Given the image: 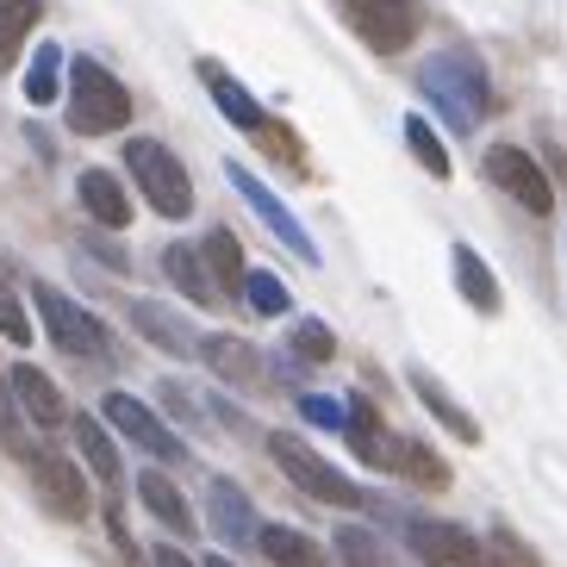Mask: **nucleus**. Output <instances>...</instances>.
Listing matches in <instances>:
<instances>
[{
    "instance_id": "20e7f679",
    "label": "nucleus",
    "mask_w": 567,
    "mask_h": 567,
    "mask_svg": "<svg viewBox=\"0 0 567 567\" xmlns=\"http://www.w3.org/2000/svg\"><path fill=\"white\" fill-rule=\"evenodd\" d=\"M125 163H132V182L144 187V200H151L163 218L194 213V182H187L182 156L168 151V144H156V137H132V144H125Z\"/></svg>"
},
{
    "instance_id": "2eb2a0df",
    "label": "nucleus",
    "mask_w": 567,
    "mask_h": 567,
    "mask_svg": "<svg viewBox=\"0 0 567 567\" xmlns=\"http://www.w3.org/2000/svg\"><path fill=\"white\" fill-rule=\"evenodd\" d=\"M75 200H82V213L94 218V225H106V231H125V225H132V200H125V187H118L113 168H82Z\"/></svg>"
},
{
    "instance_id": "9d476101",
    "label": "nucleus",
    "mask_w": 567,
    "mask_h": 567,
    "mask_svg": "<svg viewBox=\"0 0 567 567\" xmlns=\"http://www.w3.org/2000/svg\"><path fill=\"white\" fill-rule=\"evenodd\" d=\"M225 175H231V187H237V194H244V200H250V213H256V218H262L268 231L281 237L287 250L300 256V262H312V268H318V262H324V256H318V244H312V237H306V225H300V218H293V213H287V206H281V200H275V194H268V187H262V182H256L250 168H244V163H225Z\"/></svg>"
},
{
    "instance_id": "a878e982",
    "label": "nucleus",
    "mask_w": 567,
    "mask_h": 567,
    "mask_svg": "<svg viewBox=\"0 0 567 567\" xmlns=\"http://www.w3.org/2000/svg\"><path fill=\"white\" fill-rule=\"evenodd\" d=\"M405 151L417 156V168H424L431 182H450V151H443V137L431 132V118L405 113Z\"/></svg>"
},
{
    "instance_id": "1a4fd4ad",
    "label": "nucleus",
    "mask_w": 567,
    "mask_h": 567,
    "mask_svg": "<svg viewBox=\"0 0 567 567\" xmlns=\"http://www.w3.org/2000/svg\"><path fill=\"white\" fill-rule=\"evenodd\" d=\"M486 182L505 187V194L524 206V213H549V206H555L549 175L536 168L530 151H517V144H493V151H486Z\"/></svg>"
},
{
    "instance_id": "c756f323",
    "label": "nucleus",
    "mask_w": 567,
    "mask_h": 567,
    "mask_svg": "<svg viewBox=\"0 0 567 567\" xmlns=\"http://www.w3.org/2000/svg\"><path fill=\"white\" fill-rule=\"evenodd\" d=\"M393 467H400V474H412L417 486H450V467L436 462L417 436H412V443H393Z\"/></svg>"
},
{
    "instance_id": "4be33fe9",
    "label": "nucleus",
    "mask_w": 567,
    "mask_h": 567,
    "mask_svg": "<svg viewBox=\"0 0 567 567\" xmlns=\"http://www.w3.org/2000/svg\"><path fill=\"white\" fill-rule=\"evenodd\" d=\"M450 268H455V287H462V300L474 312H499V281H493V268L481 262L474 244H450Z\"/></svg>"
},
{
    "instance_id": "473e14b6",
    "label": "nucleus",
    "mask_w": 567,
    "mask_h": 567,
    "mask_svg": "<svg viewBox=\"0 0 567 567\" xmlns=\"http://www.w3.org/2000/svg\"><path fill=\"white\" fill-rule=\"evenodd\" d=\"M293 355H300V362H331V355H337L331 324H318V318H306L300 331H293Z\"/></svg>"
},
{
    "instance_id": "6e6552de",
    "label": "nucleus",
    "mask_w": 567,
    "mask_h": 567,
    "mask_svg": "<svg viewBox=\"0 0 567 567\" xmlns=\"http://www.w3.org/2000/svg\"><path fill=\"white\" fill-rule=\"evenodd\" d=\"M405 549L424 567H493L481 543H474L462 524H450V517H412V524H405Z\"/></svg>"
},
{
    "instance_id": "412c9836",
    "label": "nucleus",
    "mask_w": 567,
    "mask_h": 567,
    "mask_svg": "<svg viewBox=\"0 0 567 567\" xmlns=\"http://www.w3.org/2000/svg\"><path fill=\"white\" fill-rule=\"evenodd\" d=\"M163 275H168L175 287H182V300H194V306H218V287H213V275H206L200 244H168V250H163Z\"/></svg>"
},
{
    "instance_id": "7ed1b4c3",
    "label": "nucleus",
    "mask_w": 567,
    "mask_h": 567,
    "mask_svg": "<svg viewBox=\"0 0 567 567\" xmlns=\"http://www.w3.org/2000/svg\"><path fill=\"white\" fill-rule=\"evenodd\" d=\"M268 455H275V467H281L293 486H300L306 499H324V505H337V512H355V505H368L362 486H355L343 467H331L318 450H306L300 436L275 431V436H268Z\"/></svg>"
},
{
    "instance_id": "c85d7f7f",
    "label": "nucleus",
    "mask_w": 567,
    "mask_h": 567,
    "mask_svg": "<svg viewBox=\"0 0 567 567\" xmlns=\"http://www.w3.org/2000/svg\"><path fill=\"white\" fill-rule=\"evenodd\" d=\"M56 75H63V44H38L32 69H25V101L32 106H51L56 101Z\"/></svg>"
},
{
    "instance_id": "f03ea898",
    "label": "nucleus",
    "mask_w": 567,
    "mask_h": 567,
    "mask_svg": "<svg viewBox=\"0 0 567 567\" xmlns=\"http://www.w3.org/2000/svg\"><path fill=\"white\" fill-rule=\"evenodd\" d=\"M132 125V94L113 69H101L94 56H75L69 63V132L82 137H106Z\"/></svg>"
},
{
    "instance_id": "7c9ffc66",
    "label": "nucleus",
    "mask_w": 567,
    "mask_h": 567,
    "mask_svg": "<svg viewBox=\"0 0 567 567\" xmlns=\"http://www.w3.org/2000/svg\"><path fill=\"white\" fill-rule=\"evenodd\" d=\"M337 555H343V567H381V543L362 524H343L337 530Z\"/></svg>"
},
{
    "instance_id": "b1692460",
    "label": "nucleus",
    "mask_w": 567,
    "mask_h": 567,
    "mask_svg": "<svg viewBox=\"0 0 567 567\" xmlns=\"http://www.w3.org/2000/svg\"><path fill=\"white\" fill-rule=\"evenodd\" d=\"M200 256H206V275H213V287L218 293H244V250H237V237L225 231V225H213L206 231V244H200Z\"/></svg>"
},
{
    "instance_id": "6ab92c4d",
    "label": "nucleus",
    "mask_w": 567,
    "mask_h": 567,
    "mask_svg": "<svg viewBox=\"0 0 567 567\" xmlns=\"http://www.w3.org/2000/svg\"><path fill=\"white\" fill-rule=\"evenodd\" d=\"M200 82L213 87V101H218V113L231 118L237 132H262V125H268V113H262V106L250 101V87L237 82L231 69H218L213 56H206V63H200Z\"/></svg>"
},
{
    "instance_id": "c9c22d12",
    "label": "nucleus",
    "mask_w": 567,
    "mask_h": 567,
    "mask_svg": "<svg viewBox=\"0 0 567 567\" xmlns=\"http://www.w3.org/2000/svg\"><path fill=\"white\" fill-rule=\"evenodd\" d=\"M87 250L101 256V262H106V268H125V256H118V250H113V244H101V237H94V244H87Z\"/></svg>"
},
{
    "instance_id": "39448f33",
    "label": "nucleus",
    "mask_w": 567,
    "mask_h": 567,
    "mask_svg": "<svg viewBox=\"0 0 567 567\" xmlns=\"http://www.w3.org/2000/svg\"><path fill=\"white\" fill-rule=\"evenodd\" d=\"M32 300H38V318H44V331H51L56 350L82 355V362H106V355H113V343H106V324H101L94 312H82V306L69 300L63 287L32 281Z\"/></svg>"
},
{
    "instance_id": "aec40b11",
    "label": "nucleus",
    "mask_w": 567,
    "mask_h": 567,
    "mask_svg": "<svg viewBox=\"0 0 567 567\" xmlns=\"http://www.w3.org/2000/svg\"><path fill=\"white\" fill-rule=\"evenodd\" d=\"M137 499H144V512L163 524V530H175V536H194V512H187V499H182V486L168 481L163 467H144L137 474Z\"/></svg>"
},
{
    "instance_id": "dca6fc26",
    "label": "nucleus",
    "mask_w": 567,
    "mask_h": 567,
    "mask_svg": "<svg viewBox=\"0 0 567 567\" xmlns=\"http://www.w3.org/2000/svg\"><path fill=\"white\" fill-rule=\"evenodd\" d=\"M405 381H412V393L424 400V412H431L436 424H443V431H455L462 443H481V424H474V412H467V405L455 400L450 386L436 381L431 368H405Z\"/></svg>"
},
{
    "instance_id": "cd10ccee",
    "label": "nucleus",
    "mask_w": 567,
    "mask_h": 567,
    "mask_svg": "<svg viewBox=\"0 0 567 567\" xmlns=\"http://www.w3.org/2000/svg\"><path fill=\"white\" fill-rule=\"evenodd\" d=\"M244 306H250L256 318H281L287 306H293V293H287L281 275H268V268H250V275H244Z\"/></svg>"
},
{
    "instance_id": "423d86ee",
    "label": "nucleus",
    "mask_w": 567,
    "mask_h": 567,
    "mask_svg": "<svg viewBox=\"0 0 567 567\" xmlns=\"http://www.w3.org/2000/svg\"><path fill=\"white\" fill-rule=\"evenodd\" d=\"M343 19L362 32L368 51L400 56V51H412L417 19H424V13H417V0H343Z\"/></svg>"
},
{
    "instance_id": "e433bc0d",
    "label": "nucleus",
    "mask_w": 567,
    "mask_h": 567,
    "mask_svg": "<svg viewBox=\"0 0 567 567\" xmlns=\"http://www.w3.org/2000/svg\"><path fill=\"white\" fill-rule=\"evenodd\" d=\"M156 567H194L182 549H156Z\"/></svg>"
},
{
    "instance_id": "f257e3e1",
    "label": "nucleus",
    "mask_w": 567,
    "mask_h": 567,
    "mask_svg": "<svg viewBox=\"0 0 567 567\" xmlns=\"http://www.w3.org/2000/svg\"><path fill=\"white\" fill-rule=\"evenodd\" d=\"M417 87L424 101L443 113L450 132H474L486 113H493V82H486V63L474 51H443L417 69Z\"/></svg>"
},
{
    "instance_id": "393cba45",
    "label": "nucleus",
    "mask_w": 567,
    "mask_h": 567,
    "mask_svg": "<svg viewBox=\"0 0 567 567\" xmlns=\"http://www.w3.org/2000/svg\"><path fill=\"white\" fill-rule=\"evenodd\" d=\"M75 450H82V462L101 474L106 486L118 493V481H125V467H118V450H113V436H106L101 417H75Z\"/></svg>"
},
{
    "instance_id": "f704fd0d",
    "label": "nucleus",
    "mask_w": 567,
    "mask_h": 567,
    "mask_svg": "<svg viewBox=\"0 0 567 567\" xmlns=\"http://www.w3.org/2000/svg\"><path fill=\"white\" fill-rule=\"evenodd\" d=\"M163 405H168V412H175V417H182V424H200V405H194V393H187V386L182 381H163Z\"/></svg>"
},
{
    "instance_id": "f8f14e48",
    "label": "nucleus",
    "mask_w": 567,
    "mask_h": 567,
    "mask_svg": "<svg viewBox=\"0 0 567 567\" xmlns=\"http://www.w3.org/2000/svg\"><path fill=\"white\" fill-rule=\"evenodd\" d=\"M25 467H32L38 493H44V505H51L56 517H87L82 467L69 462V455H56V450H32V455H25Z\"/></svg>"
},
{
    "instance_id": "ddd939ff",
    "label": "nucleus",
    "mask_w": 567,
    "mask_h": 567,
    "mask_svg": "<svg viewBox=\"0 0 567 567\" xmlns=\"http://www.w3.org/2000/svg\"><path fill=\"white\" fill-rule=\"evenodd\" d=\"M125 312H132V324L144 331V343H156L163 355H200V331H194L182 312H168V306H156V300H132Z\"/></svg>"
},
{
    "instance_id": "4468645a",
    "label": "nucleus",
    "mask_w": 567,
    "mask_h": 567,
    "mask_svg": "<svg viewBox=\"0 0 567 567\" xmlns=\"http://www.w3.org/2000/svg\"><path fill=\"white\" fill-rule=\"evenodd\" d=\"M200 355L213 362V374L218 381H231V386H244V393H256V386L268 381V362H262V350H250L244 337H200Z\"/></svg>"
},
{
    "instance_id": "2f4dec72",
    "label": "nucleus",
    "mask_w": 567,
    "mask_h": 567,
    "mask_svg": "<svg viewBox=\"0 0 567 567\" xmlns=\"http://www.w3.org/2000/svg\"><path fill=\"white\" fill-rule=\"evenodd\" d=\"M0 331L13 337V350L32 343V318H25V306H19V293L7 287V268H0Z\"/></svg>"
},
{
    "instance_id": "5701e85b",
    "label": "nucleus",
    "mask_w": 567,
    "mask_h": 567,
    "mask_svg": "<svg viewBox=\"0 0 567 567\" xmlns=\"http://www.w3.org/2000/svg\"><path fill=\"white\" fill-rule=\"evenodd\" d=\"M256 549H262L275 567H331V561H324V549H318L306 530H293V524H262Z\"/></svg>"
},
{
    "instance_id": "f3484780",
    "label": "nucleus",
    "mask_w": 567,
    "mask_h": 567,
    "mask_svg": "<svg viewBox=\"0 0 567 567\" xmlns=\"http://www.w3.org/2000/svg\"><path fill=\"white\" fill-rule=\"evenodd\" d=\"M343 436H350V450L362 455L368 467H393V443L400 436H386V424H381V412L355 393L350 405H343Z\"/></svg>"
},
{
    "instance_id": "9b49d317",
    "label": "nucleus",
    "mask_w": 567,
    "mask_h": 567,
    "mask_svg": "<svg viewBox=\"0 0 567 567\" xmlns=\"http://www.w3.org/2000/svg\"><path fill=\"white\" fill-rule=\"evenodd\" d=\"M206 517H213V536L225 543V549H256V536H262L250 499H244V486L225 481V474L206 481Z\"/></svg>"
},
{
    "instance_id": "4c0bfd02",
    "label": "nucleus",
    "mask_w": 567,
    "mask_h": 567,
    "mask_svg": "<svg viewBox=\"0 0 567 567\" xmlns=\"http://www.w3.org/2000/svg\"><path fill=\"white\" fill-rule=\"evenodd\" d=\"M206 567H231V561H225V555H213V561H206Z\"/></svg>"
},
{
    "instance_id": "0eeeda50",
    "label": "nucleus",
    "mask_w": 567,
    "mask_h": 567,
    "mask_svg": "<svg viewBox=\"0 0 567 567\" xmlns=\"http://www.w3.org/2000/svg\"><path fill=\"white\" fill-rule=\"evenodd\" d=\"M101 417L113 424L118 436H125V443H137L144 455H156V462H187V443L168 431V424H163V417H156L144 400H132V393H106V400H101Z\"/></svg>"
},
{
    "instance_id": "72a5a7b5",
    "label": "nucleus",
    "mask_w": 567,
    "mask_h": 567,
    "mask_svg": "<svg viewBox=\"0 0 567 567\" xmlns=\"http://www.w3.org/2000/svg\"><path fill=\"white\" fill-rule=\"evenodd\" d=\"M300 417H306V424H318V431H343V405L324 400V393H306V400H300Z\"/></svg>"
},
{
    "instance_id": "bb28decb",
    "label": "nucleus",
    "mask_w": 567,
    "mask_h": 567,
    "mask_svg": "<svg viewBox=\"0 0 567 567\" xmlns=\"http://www.w3.org/2000/svg\"><path fill=\"white\" fill-rule=\"evenodd\" d=\"M38 13H44V0H0V69L19 56V44L38 25Z\"/></svg>"
},
{
    "instance_id": "a211bd4d",
    "label": "nucleus",
    "mask_w": 567,
    "mask_h": 567,
    "mask_svg": "<svg viewBox=\"0 0 567 567\" xmlns=\"http://www.w3.org/2000/svg\"><path fill=\"white\" fill-rule=\"evenodd\" d=\"M7 381H13V400H19V412L32 417V424H44V431H51V424H63V393H56V381L51 374H44V368H32V362H13V374H7Z\"/></svg>"
}]
</instances>
